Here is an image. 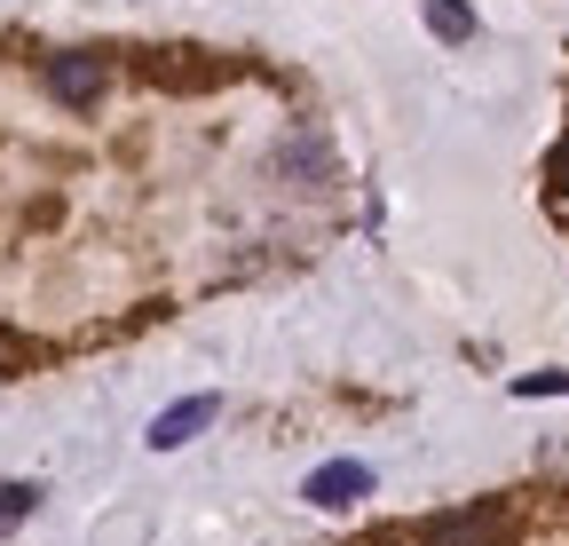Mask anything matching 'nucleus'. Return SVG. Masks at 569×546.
I'll return each mask as SVG.
<instances>
[{
    "instance_id": "nucleus-1",
    "label": "nucleus",
    "mask_w": 569,
    "mask_h": 546,
    "mask_svg": "<svg viewBox=\"0 0 569 546\" xmlns=\"http://www.w3.org/2000/svg\"><path fill=\"white\" fill-rule=\"evenodd\" d=\"M419 546H515V507L475 499V507H451V515H427Z\"/></svg>"
},
{
    "instance_id": "nucleus-2",
    "label": "nucleus",
    "mask_w": 569,
    "mask_h": 546,
    "mask_svg": "<svg viewBox=\"0 0 569 546\" xmlns=\"http://www.w3.org/2000/svg\"><path fill=\"white\" fill-rule=\"evenodd\" d=\"M48 96L56 103H71V111H88V103H103V88H111V63L103 56H88V48H63V56H48Z\"/></svg>"
},
{
    "instance_id": "nucleus-3",
    "label": "nucleus",
    "mask_w": 569,
    "mask_h": 546,
    "mask_svg": "<svg viewBox=\"0 0 569 546\" xmlns=\"http://www.w3.org/2000/svg\"><path fill=\"white\" fill-rule=\"evenodd\" d=\"M213 413H222V396H182V404H167V413L151 420V436H142V444H151V451H182L190 436L213 428Z\"/></svg>"
},
{
    "instance_id": "nucleus-4",
    "label": "nucleus",
    "mask_w": 569,
    "mask_h": 546,
    "mask_svg": "<svg viewBox=\"0 0 569 546\" xmlns=\"http://www.w3.org/2000/svg\"><path fill=\"white\" fill-rule=\"evenodd\" d=\"M365 492H372V467H365V459H325L309 484H301L309 507H356Z\"/></svg>"
},
{
    "instance_id": "nucleus-5",
    "label": "nucleus",
    "mask_w": 569,
    "mask_h": 546,
    "mask_svg": "<svg viewBox=\"0 0 569 546\" xmlns=\"http://www.w3.org/2000/svg\"><path fill=\"white\" fill-rule=\"evenodd\" d=\"M277 167L284 175H325L332 167V143H325V135H293V143L277 151Z\"/></svg>"
},
{
    "instance_id": "nucleus-6",
    "label": "nucleus",
    "mask_w": 569,
    "mask_h": 546,
    "mask_svg": "<svg viewBox=\"0 0 569 546\" xmlns=\"http://www.w3.org/2000/svg\"><path fill=\"white\" fill-rule=\"evenodd\" d=\"M427 32L436 40H475V9L467 0H427Z\"/></svg>"
},
{
    "instance_id": "nucleus-7",
    "label": "nucleus",
    "mask_w": 569,
    "mask_h": 546,
    "mask_svg": "<svg viewBox=\"0 0 569 546\" xmlns=\"http://www.w3.org/2000/svg\"><path fill=\"white\" fill-rule=\"evenodd\" d=\"M40 507V484H0V530H17Z\"/></svg>"
},
{
    "instance_id": "nucleus-8",
    "label": "nucleus",
    "mask_w": 569,
    "mask_h": 546,
    "mask_svg": "<svg viewBox=\"0 0 569 546\" xmlns=\"http://www.w3.org/2000/svg\"><path fill=\"white\" fill-rule=\"evenodd\" d=\"M515 396H569V373H522Z\"/></svg>"
}]
</instances>
